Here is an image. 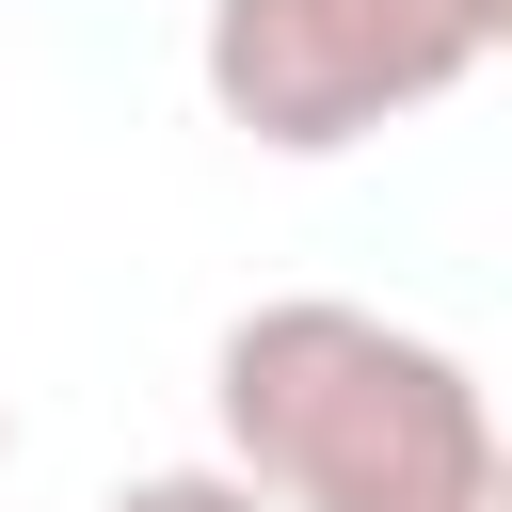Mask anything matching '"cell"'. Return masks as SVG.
Segmentation results:
<instances>
[{
  "label": "cell",
  "instance_id": "6da1fadb",
  "mask_svg": "<svg viewBox=\"0 0 512 512\" xmlns=\"http://www.w3.org/2000/svg\"><path fill=\"white\" fill-rule=\"evenodd\" d=\"M208 416L272 512H480V496H512L480 368L384 304H336V288L240 304L208 336Z\"/></svg>",
  "mask_w": 512,
  "mask_h": 512
},
{
  "label": "cell",
  "instance_id": "3957f363",
  "mask_svg": "<svg viewBox=\"0 0 512 512\" xmlns=\"http://www.w3.org/2000/svg\"><path fill=\"white\" fill-rule=\"evenodd\" d=\"M96 512H272V496H256V480L208 448V464H144V480H112Z\"/></svg>",
  "mask_w": 512,
  "mask_h": 512
},
{
  "label": "cell",
  "instance_id": "5b68a950",
  "mask_svg": "<svg viewBox=\"0 0 512 512\" xmlns=\"http://www.w3.org/2000/svg\"><path fill=\"white\" fill-rule=\"evenodd\" d=\"M480 512H512V496H480Z\"/></svg>",
  "mask_w": 512,
  "mask_h": 512
},
{
  "label": "cell",
  "instance_id": "7a4b0ae2",
  "mask_svg": "<svg viewBox=\"0 0 512 512\" xmlns=\"http://www.w3.org/2000/svg\"><path fill=\"white\" fill-rule=\"evenodd\" d=\"M512 48V0H208L192 80L272 160H352L416 112H448Z\"/></svg>",
  "mask_w": 512,
  "mask_h": 512
},
{
  "label": "cell",
  "instance_id": "277c9868",
  "mask_svg": "<svg viewBox=\"0 0 512 512\" xmlns=\"http://www.w3.org/2000/svg\"><path fill=\"white\" fill-rule=\"evenodd\" d=\"M0 464H16V416H0Z\"/></svg>",
  "mask_w": 512,
  "mask_h": 512
}]
</instances>
